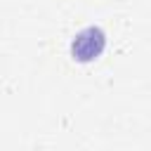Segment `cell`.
<instances>
[{"mask_svg":"<svg viewBox=\"0 0 151 151\" xmlns=\"http://www.w3.org/2000/svg\"><path fill=\"white\" fill-rule=\"evenodd\" d=\"M104 50H106V33L99 26H87L78 31L71 40V57L80 64H90L99 59Z\"/></svg>","mask_w":151,"mask_h":151,"instance_id":"6da1fadb","label":"cell"}]
</instances>
